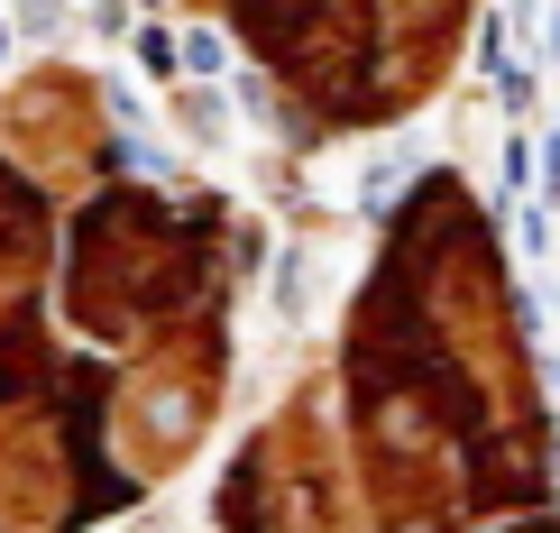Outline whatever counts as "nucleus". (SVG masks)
Masks as SVG:
<instances>
[{
  "label": "nucleus",
  "mask_w": 560,
  "mask_h": 533,
  "mask_svg": "<svg viewBox=\"0 0 560 533\" xmlns=\"http://www.w3.org/2000/svg\"><path fill=\"white\" fill-rule=\"evenodd\" d=\"M487 533H560L551 515H515V524H487Z\"/></svg>",
  "instance_id": "4"
},
{
  "label": "nucleus",
  "mask_w": 560,
  "mask_h": 533,
  "mask_svg": "<svg viewBox=\"0 0 560 533\" xmlns=\"http://www.w3.org/2000/svg\"><path fill=\"white\" fill-rule=\"evenodd\" d=\"M102 148H110V120L92 102L83 74L46 65V74L0 92V157L37 184V194H83L102 175Z\"/></svg>",
  "instance_id": "3"
},
{
  "label": "nucleus",
  "mask_w": 560,
  "mask_h": 533,
  "mask_svg": "<svg viewBox=\"0 0 560 533\" xmlns=\"http://www.w3.org/2000/svg\"><path fill=\"white\" fill-rule=\"evenodd\" d=\"M56 313H65L74 340H92V350H110V359H129L138 340L175 332V322H194V313H221L212 221L175 212L166 194H138V184L83 202L74 230H65Z\"/></svg>",
  "instance_id": "1"
},
{
  "label": "nucleus",
  "mask_w": 560,
  "mask_h": 533,
  "mask_svg": "<svg viewBox=\"0 0 560 533\" xmlns=\"http://www.w3.org/2000/svg\"><path fill=\"white\" fill-rule=\"evenodd\" d=\"M230 386V322L194 313L175 332L138 340L129 359H102V460L120 478V497L175 478L184 460L202 451Z\"/></svg>",
  "instance_id": "2"
}]
</instances>
